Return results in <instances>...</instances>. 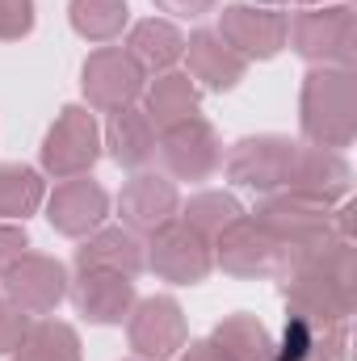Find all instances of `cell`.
<instances>
[{"mask_svg": "<svg viewBox=\"0 0 357 361\" xmlns=\"http://www.w3.org/2000/svg\"><path fill=\"white\" fill-rule=\"evenodd\" d=\"M277 286L286 298V311L311 315V319H345L357 311V248L353 240H332L320 248L286 252Z\"/></svg>", "mask_w": 357, "mask_h": 361, "instance_id": "6da1fadb", "label": "cell"}, {"mask_svg": "<svg viewBox=\"0 0 357 361\" xmlns=\"http://www.w3.org/2000/svg\"><path fill=\"white\" fill-rule=\"evenodd\" d=\"M303 139L324 152H345L357 139V72L353 68H311L298 101Z\"/></svg>", "mask_w": 357, "mask_h": 361, "instance_id": "7a4b0ae2", "label": "cell"}, {"mask_svg": "<svg viewBox=\"0 0 357 361\" xmlns=\"http://www.w3.org/2000/svg\"><path fill=\"white\" fill-rule=\"evenodd\" d=\"M286 42H294V51H298L307 63H315V68H353V59H357L353 4L341 0V4L303 8V13L290 21Z\"/></svg>", "mask_w": 357, "mask_h": 361, "instance_id": "3957f363", "label": "cell"}, {"mask_svg": "<svg viewBox=\"0 0 357 361\" xmlns=\"http://www.w3.org/2000/svg\"><path fill=\"white\" fill-rule=\"evenodd\" d=\"M253 219L277 235V244L286 252H303V248H320V244L341 240L337 235V223H332V206L311 202V197L290 193V189L265 193L261 206L253 210Z\"/></svg>", "mask_w": 357, "mask_h": 361, "instance_id": "277c9868", "label": "cell"}, {"mask_svg": "<svg viewBox=\"0 0 357 361\" xmlns=\"http://www.w3.org/2000/svg\"><path fill=\"white\" fill-rule=\"evenodd\" d=\"M101 156V126L89 105H63L42 139V173L55 180L89 177Z\"/></svg>", "mask_w": 357, "mask_h": 361, "instance_id": "5b68a950", "label": "cell"}, {"mask_svg": "<svg viewBox=\"0 0 357 361\" xmlns=\"http://www.w3.org/2000/svg\"><path fill=\"white\" fill-rule=\"evenodd\" d=\"M298 147L303 143H294L286 135H248L223 160L227 180L231 185H244V189H257V193H277V189L290 185Z\"/></svg>", "mask_w": 357, "mask_h": 361, "instance_id": "8992f818", "label": "cell"}, {"mask_svg": "<svg viewBox=\"0 0 357 361\" xmlns=\"http://www.w3.org/2000/svg\"><path fill=\"white\" fill-rule=\"evenodd\" d=\"M80 89H85L89 109L118 114V109H131V105L143 97L147 72L126 55V47H97L89 59H85Z\"/></svg>", "mask_w": 357, "mask_h": 361, "instance_id": "52a82bcc", "label": "cell"}, {"mask_svg": "<svg viewBox=\"0 0 357 361\" xmlns=\"http://www.w3.org/2000/svg\"><path fill=\"white\" fill-rule=\"evenodd\" d=\"M210 252H214V265L223 273H231V277H277L282 257H286L277 235L269 227H261L248 210L214 235Z\"/></svg>", "mask_w": 357, "mask_h": 361, "instance_id": "ba28073f", "label": "cell"}, {"mask_svg": "<svg viewBox=\"0 0 357 361\" xmlns=\"http://www.w3.org/2000/svg\"><path fill=\"white\" fill-rule=\"evenodd\" d=\"M126 341L139 361H173L189 345V328H185V311L177 298L169 294H152L139 298L126 315Z\"/></svg>", "mask_w": 357, "mask_h": 361, "instance_id": "9c48e42d", "label": "cell"}, {"mask_svg": "<svg viewBox=\"0 0 357 361\" xmlns=\"http://www.w3.org/2000/svg\"><path fill=\"white\" fill-rule=\"evenodd\" d=\"M143 265L169 286H198L214 269V252H210V240H202L193 227L173 219L169 227H160L152 235V244L143 252Z\"/></svg>", "mask_w": 357, "mask_h": 361, "instance_id": "30bf717a", "label": "cell"}, {"mask_svg": "<svg viewBox=\"0 0 357 361\" xmlns=\"http://www.w3.org/2000/svg\"><path fill=\"white\" fill-rule=\"evenodd\" d=\"M0 286H4V298L34 319V315H51L68 298V269L55 257L21 252L8 269L0 273Z\"/></svg>", "mask_w": 357, "mask_h": 361, "instance_id": "8fae6325", "label": "cell"}, {"mask_svg": "<svg viewBox=\"0 0 357 361\" xmlns=\"http://www.w3.org/2000/svg\"><path fill=\"white\" fill-rule=\"evenodd\" d=\"M244 63L248 59H273L286 47L290 34V17L269 8V4H227L219 13V30H214Z\"/></svg>", "mask_w": 357, "mask_h": 361, "instance_id": "7c38bea8", "label": "cell"}, {"mask_svg": "<svg viewBox=\"0 0 357 361\" xmlns=\"http://www.w3.org/2000/svg\"><path fill=\"white\" fill-rule=\"evenodd\" d=\"M160 160L169 177L177 180H210L223 164V143L206 118H185L177 126L160 130Z\"/></svg>", "mask_w": 357, "mask_h": 361, "instance_id": "4fadbf2b", "label": "cell"}, {"mask_svg": "<svg viewBox=\"0 0 357 361\" xmlns=\"http://www.w3.org/2000/svg\"><path fill=\"white\" fill-rule=\"evenodd\" d=\"M349 357V324L345 319H311L286 311L282 341H273L269 361H345Z\"/></svg>", "mask_w": 357, "mask_h": 361, "instance_id": "5bb4252c", "label": "cell"}, {"mask_svg": "<svg viewBox=\"0 0 357 361\" xmlns=\"http://www.w3.org/2000/svg\"><path fill=\"white\" fill-rule=\"evenodd\" d=\"M118 214H122L126 231H135V235H156L160 227H169L181 214V193L169 177L135 173V177L122 185Z\"/></svg>", "mask_w": 357, "mask_h": 361, "instance_id": "9a60e30c", "label": "cell"}, {"mask_svg": "<svg viewBox=\"0 0 357 361\" xmlns=\"http://www.w3.org/2000/svg\"><path fill=\"white\" fill-rule=\"evenodd\" d=\"M109 214V193L89 177H72V180H59L55 193L47 197V219L59 235L68 240H85L92 235Z\"/></svg>", "mask_w": 357, "mask_h": 361, "instance_id": "2e32d148", "label": "cell"}, {"mask_svg": "<svg viewBox=\"0 0 357 361\" xmlns=\"http://www.w3.org/2000/svg\"><path fill=\"white\" fill-rule=\"evenodd\" d=\"M76 311L89 319V324H122L131 315V307L139 302L135 294V277H122V273H105V269H85L76 273V281L68 286Z\"/></svg>", "mask_w": 357, "mask_h": 361, "instance_id": "e0dca14e", "label": "cell"}, {"mask_svg": "<svg viewBox=\"0 0 357 361\" xmlns=\"http://www.w3.org/2000/svg\"><path fill=\"white\" fill-rule=\"evenodd\" d=\"M290 193H303L311 202L337 206L341 197H349L353 189V169L341 152H324V147H298L294 173H290Z\"/></svg>", "mask_w": 357, "mask_h": 361, "instance_id": "ac0fdd59", "label": "cell"}, {"mask_svg": "<svg viewBox=\"0 0 357 361\" xmlns=\"http://www.w3.org/2000/svg\"><path fill=\"white\" fill-rule=\"evenodd\" d=\"M181 59L189 63V80L210 92H231L244 80V72H248V63L214 30H193L185 38V55Z\"/></svg>", "mask_w": 357, "mask_h": 361, "instance_id": "d6986e66", "label": "cell"}, {"mask_svg": "<svg viewBox=\"0 0 357 361\" xmlns=\"http://www.w3.org/2000/svg\"><path fill=\"white\" fill-rule=\"evenodd\" d=\"M101 147H109L114 164L143 173V169L152 164L156 147H160V130L152 126V118H147L143 109L131 105V109L109 114V126H105V135H101Z\"/></svg>", "mask_w": 357, "mask_h": 361, "instance_id": "ffe728a7", "label": "cell"}, {"mask_svg": "<svg viewBox=\"0 0 357 361\" xmlns=\"http://www.w3.org/2000/svg\"><path fill=\"white\" fill-rule=\"evenodd\" d=\"M85 269L139 277L143 273V244H139V235L126 231V227H97L76 248V273H85Z\"/></svg>", "mask_w": 357, "mask_h": 361, "instance_id": "44dd1931", "label": "cell"}, {"mask_svg": "<svg viewBox=\"0 0 357 361\" xmlns=\"http://www.w3.org/2000/svg\"><path fill=\"white\" fill-rule=\"evenodd\" d=\"M143 114L152 118L156 130H169L185 118H198L202 105V89L189 80V72H160L147 89H143Z\"/></svg>", "mask_w": 357, "mask_h": 361, "instance_id": "7402d4cb", "label": "cell"}, {"mask_svg": "<svg viewBox=\"0 0 357 361\" xmlns=\"http://www.w3.org/2000/svg\"><path fill=\"white\" fill-rule=\"evenodd\" d=\"M126 55L143 68V72H173L177 59L185 55V34L169 17H147L139 25H131L126 34Z\"/></svg>", "mask_w": 357, "mask_h": 361, "instance_id": "603a6c76", "label": "cell"}, {"mask_svg": "<svg viewBox=\"0 0 357 361\" xmlns=\"http://www.w3.org/2000/svg\"><path fill=\"white\" fill-rule=\"evenodd\" d=\"M13 361H80V332L63 319H30Z\"/></svg>", "mask_w": 357, "mask_h": 361, "instance_id": "cb8c5ba5", "label": "cell"}, {"mask_svg": "<svg viewBox=\"0 0 357 361\" xmlns=\"http://www.w3.org/2000/svg\"><path fill=\"white\" fill-rule=\"evenodd\" d=\"M47 202V180L30 164H0V219L25 223Z\"/></svg>", "mask_w": 357, "mask_h": 361, "instance_id": "d4e9b609", "label": "cell"}, {"mask_svg": "<svg viewBox=\"0 0 357 361\" xmlns=\"http://www.w3.org/2000/svg\"><path fill=\"white\" fill-rule=\"evenodd\" d=\"M68 21L85 42H114V38H122L131 8H126V0H72Z\"/></svg>", "mask_w": 357, "mask_h": 361, "instance_id": "484cf974", "label": "cell"}, {"mask_svg": "<svg viewBox=\"0 0 357 361\" xmlns=\"http://www.w3.org/2000/svg\"><path fill=\"white\" fill-rule=\"evenodd\" d=\"M210 341H219L231 361H269V353H273L269 328L257 315H244V311L240 315H227L223 324H214Z\"/></svg>", "mask_w": 357, "mask_h": 361, "instance_id": "4316f807", "label": "cell"}, {"mask_svg": "<svg viewBox=\"0 0 357 361\" xmlns=\"http://www.w3.org/2000/svg\"><path fill=\"white\" fill-rule=\"evenodd\" d=\"M240 214H244V206H240L231 193H223V189H202V193H193V197L181 206L177 219L185 227H193L202 240L214 244V235H219L223 227H231Z\"/></svg>", "mask_w": 357, "mask_h": 361, "instance_id": "83f0119b", "label": "cell"}, {"mask_svg": "<svg viewBox=\"0 0 357 361\" xmlns=\"http://www.w3.org/2000/svg\"><path fill=\"white\" fill-rule=\"evenodd\" d=\"M34 30V0H0V38L17 42Z\"/></svg>", "mask_w": 357, "mask_h": 361, "instance_id": "f1b7e54d", "label": "cell"}, {"mask_svg": "<svg viewBox=\"0 0 357 361\" xmlns=\"http://www.w3.org/2000/svg\"><path fill=\"white\" fill-rule=\"evenodd\" d=\"M25 328H30V315L17 311L8 298H0V353H13V349L21 345Z\"/></svg>", "mask_w": 357, "mask_h": 361, "instance_id": "f546056e", "label": "cell"}, {"mask_svg": "<svg viewBox=\"0 0 357 361\" xmlns=\"http://www.w3.org/2000/svg\"><path fill=\"white\" fill-rule=\"evenodd\" d=\"M21 252H30V235H25V227H21V223H4V219H0V273L8 269Z\"/></svg>", "mask_w": 357, "mask_h": 361, "instance_id": "4dcf8cb0", "label": "cell"}, {"mask_svg": "<svg viewBox=\"0 0 357 361\" xmlns=\"http://www.w3.org/2000/svg\"><path fill=\"white\" fill-rule=\"evenodd\" d=\"M214 4H219V0H156V8H160V13H169V17H185V21L206 17Z\"/></svg>", "mask_w": 357, "mask_h": 361, "instance_id": "1f68e13d", "label": "cell"}, {"mask_svg": "<svg viewBox=\"0 0 357 361\" xmlns=\"http://www.w3.org/2000/svg\"><path fill=\"white\" fill-rule=\"evenodd\" d=\"M177 361H231V357H227V349L219 341H193L177 353Z\"/></svg>", "mask_w": 357, "mask_h": 361, "instance_id": "d6a6232c", "label": "cell"}, {"mask_svg": "<svg viewBox=\"0 0 357 361\" xmlns=\"http://www.w3.org/2000/svg\"><path fill=\"white\" fill-rule=\"evenodd\" d=\"M303 4H328V0H303Z\"/></svg>", "mask_w": 357, "mask_h": 361, "instance_id": "836d02e7", "label": "cell"}, {"mask_svg": "<svg viewBox=\"0 0 357 361\" xmlns=\"http://www.w3.org/2000/svg\"><path fill=\"white\" fill-rule=\"evenodd\" d=\"M135 361H139V357H135Z\"/></svg>", "mask_w": 357, "mask_h": 361, "instance_id": "e575fe53", "label": "cell"}]
</instances>
